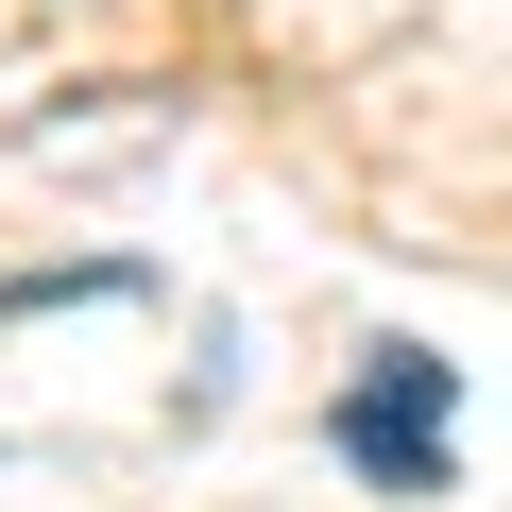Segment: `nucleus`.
Here are the masks:
<instances>
[{
	"label": "nucleus",
	"instance_id": "f257e3e1",
	"mask_svg": "<svg viewBox=\"0 0 512 512\" xmlns=\"http://www.w3.org/2000/svg\"><path fill=\"white\" fill-rule=\"evenodd\" d=\"M342 461H359L376 495H444V359H427V342H376V359H359Z\"/></svg>",
	"mask_w": 512,
	"mask_h": 512
}]
</instances>
